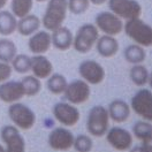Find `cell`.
Returning <instances> with one entry per match:
<instances>
[{
    "label": "cell",
    "instance_id": "6da1fadb",
    "mask_svg": "<svg viewBox=\"0 0 152 152\" xmlns=\"http://www.w3.org/2000/svg\"><path fill=\"white\" fill-rule=\"evenodd\" d=\"M48 6L42 19V24L48 31L60 28L67 18V0H48Z\"/></svg>",
    "mask_w": 152,
    "mask_h": 152
},
{
    "label": "cell",
    "instance_id": "7a4b0ae2",
    "mask_svg": "<svg viewBox=\"0 0 152 152\" xmlns=\"http://www.w3.org/2000/svg\"><path fill=\"white\" fill-rule=\"evenodd\" d=\"M110 114L103 105L94 106L86 118V130L95 137H103L110 129Z\"/></svg>",
    "mask_w": 152,
    "mask_h": 152
},
{
    "label": "cell",
    "instance_id": "3957f363",
    "mask_svg": "<svg viewBox=\"0 0 152 152\" xmlns=\"http://www.w3.org/2000/svg\"><path fill=\"white\" fill-rule=\"evenodd\" d=\"M126 35L143 48L152 46V27L140 18L126 21L124 24Z\"/></svg>",
    "mask_w": 152,
    "mask_h": 152
},
{
    "label": "cell",
    "instance_id": "277c9868",
    "mask_svg": "<svg viewBox=\"0 0 152 152\" xmlns=\"http://www.w3.org/2000/svg\"><path fill=\"white\" fill-rule=\"evenodd\" d=\"M99 38V30L92 23H86L81 26L76 31L73 40V48L76 52L86 54L90 52L96 45L97 39Z\"/></svg>",
    "mask_w": 152,
    "mask_h": 152
},
{
    "label": "cell",
    "instance_id": "5b68a950",
    "mask_svg": "<svg viewBox=\"0 0 152 152\" xmlns=\"http://www.w3.org/2000/svg\"><path fill=\"white\" fill-rule=\"evenodd\" d=\"M8 116L14 124L21 130H29L36 124V114L35 112L20 102L10 104L8 107Z\"/></svg>",
    "mask_w": 152,
    "mask_h": 152
},
{
    "label": "cell",
    "instance_id": "8992f818",
    "mask_svg": "<svg viewBox=\"0 0 152 152\" xmlns=\"http://www.w3.org/2000/svg\"><path fill=\"white\" fill-rule=\"evenodd\" d=\"M110 10L126 21L140 18L142 6L136 0H107Z\"/></svg>",
    "mask_w": 152,
    "mask_h": 152
},
{
    "label": "cell",
    "instance_id": "52a82bcc",
    "mask_svg": "<svg viewBox=\"0 0 152 152\" xmlns=\"http://www.w3.org/2000/svg\"><path fill=\"white\" fill-rule=\"evenodd\" d=\"M130 108L138 116L152 122V91L149 89L138 90L130 102Z\"/></svg>",
    "mask_w": 152,
    "mask_h": 152
},
{
    "label": "cell",
    "instance_id": "ba28073f",
    "mask_svg": "<svg viewBox=\"0 0 152 152\" xmlns=\"http://www.w3.org/2000/svg\"><path fill=\"white\" fill-rule=\"evenodd\" d=\"M95 26L105 35L116 36L124 30V22L118 15L110 12H100L95 19Z\"/></svg>",
    "mask_w": 152,
    "mask_h": 152
},
{
    "label": "cell",
    "instance_id": "9c48e42d",
    "mask_svg": "<svg viewBox=\"0 0 152 152\" xmlns=\"http://www.w3.org/2000/svg\"><path fill=\"white\" fill-rule=\"evenodd\" d=\"M52 113L54 119L65 127H74L81 118V113L75 105L60 102L53 106Z\"/></svg>",
    "mask_w": 152,
    "mask_h": 152
},
{
    "label": "cell",
    "instance_id": "30bf717a",
    "mask_svg": "<svg viewBox=\"0 0 152 152\" xmlns=\"http://www.w3.org/2000/svg\"><path fill=\"white\" fill-rule=\"evenodd\" d=\"M64 95H65L66 100L70 104H83L91 96L90 84L86 83L84 80H74L73 82L67 84Z\"/></svg>",
    "mask_w": 152,
    "mask_h": 152
},
{
    "label": "cell",
    "instance_id": "8fae6325",
    "mask_svg": "<svg viewBox=\"0 0 152 152\" xmlns=\"http://www.w3.org/2000/svg\"><path fill=\"white\" fill-rule=\"evenodd\" d=\"M0 136L6 148L5 152H26V141L21 135L20 129L15 126L2 127Z\"/></svg>",
    "mask_w": 152,
    "mask_h": 152
},
{
    "label": "cell",
    "instance_id": "7c38bea8",
    "mask_svg": "<svg viewBox=\"0 0 152 152\" xmlns=\"http://www.w3.org/2000/svg\"><path fill=\"white\" fill-rule=\"evenodd\" d=\"M107 143L118 151H127L133 146V134L121 127H112L106 133Z\"/></svg>",
    "mask_w": 152,
    "mask_h": 152
},
{
    "label": "cell",
    "instance_id": "4fadbf2b",
    "mask_svg": "<svg viewBox=\"0 0 152 152\" xmlns=\"http://www.w3.org/2000/svg\"><path fill=\"white\" fill-rule=\"evenodd\" d=\"M78 74L86 83L97 86L104 81L105 69L95 60H84L78 66Z\"/></svg>",
    "mask_w": 152,
    "mask_h": 152
},
{
    "label": "cell",
    "instance_id": "5bb4252c",
    "mask_svg": "<svg viewBox=\"0 0 152 152\" xmlns=\"http://www.w3.org/2000/svg\"><path fill=\"white\" fill-rule=\"evenodd\" d=\"M74 134L66 127H57L48 135V143L51 149L56 151H67L73 148Z\"/></svg>",
    "mask_w": 152,
    "mask_h": 152
},
{
    "label": "cell",
    "instance_id": "9a60e30c",
    "mask_svg": "<svg viewBox=\"0 0 152 152\" xmlns=\"http://www.w3.org/2000/svg\"><path fill=\"white\" fill-rule=\"evenodd\" d=\"M24 89L21 81H5L0 83V100L7 104L20 102L24 97Z\"/></svg>",
    "mask_w": 152,
    "mask_h": 152
},
{
    "label": "cell",
    "instance_id": "2e32d148",
    "mask_svg": "<svg viewBox=\"0 0 152 152\" xmlns=\"http://www.w3.org/2000/svg\"><path fill=\"white\" fill-rule=\"evenodd\" d=\"M29 37L28 48L32 54H45L52 46L51 34L48 30H38Z\"/></svg>",
    "mask_w": 152,
    "mask_h": 152
},
{
    "label": "cell",
    "instance_id": "e0dca14e",
    "mask_svg": "<svg viewBox=\"0 0 152 152\" xmlns=\"http://www.w3.org/2000/svg\"><path fill=\"white\" fill-rule=\"evenodd\" d=\"M32 75L39 80H45L53 74V65L48 57L44 54H34L31 57V68Z\"/></svg>",
    "mask_w": 152,
    "mask_h": 152
},
{
    "label": "cell",
    "instance_id": "ac0fdd59",
    "mask_svg": "<svg viewBox=\"0 0 152 152\" xmlns=\"http://www.w3.org/2000/svg\"><path fill=\"white\" fill-rule=\"evenodd\" d=\"M130 105L122 99H114L107 107L110 119L116 124H122L127 121L130 116Z\"/></svg>",
    "mask_w": 152,
    "mask_h": 152
},
{
    "label": "cell",
    "instance_id": "d6986e66",
    "mask_svg": "<svg viewBox=\"0 0 152 152\" xmlns=\"http://www.w3.org/2000/svg\"><path fill=\"white\" fill-rule=\"evenodd\" d=\"M52 38V45L59 51H67L73 46L74 36L73 32L67 28L61 26L60 28L56 29L51 34Z\"/></svg>",
    "mask_w": 152,
    "mask_h": 152
},
{
    "label": "cell",
    "instance_id": "ffe728a7",
    "mask_svg": "<svg viewBox=\"0 0 152 152\" xmlns=\"http://www.w3.org/2000/svg\"><path fill=\"white\" fill-rule=\"evenodd\" d=\"M119 42L114 36L104 35L99 37L96 42V50L98 54L103 58H112L119 51Z\"/></svg>",
    "mask_w": 152,
    "mask_h": 152
},
{
    "label": "cell",
    "instance_id": "44dd1931",
    "mask_svg": "<svg viewBox=\"0 0 152 152\" xmlns=\"http://www.w3.org/2000/svg\"><path fill=\"white\" fill-rule=\"evenodd\" d=\"M42 26V20L38 18L35 14H28L23 18L18 20V28L16 30L19 31L21 36L29 37L32 34H35L36 31L39 30Z\"/></svg>",
    "mask_w": 152,
    "mask_h": 152
},
{
    "label": "cell",
    "instance_id": "7402d4cb",
    "mask_svg": "<svg viewBox=\"0 0 152 152\" xmlns=\"http://www.w3.org/2000/svg\"><path fill=\"white\" fill-rule=\"evenodd\" d=\"M18 28V18L10 10H0V35L7 37L13 35Z\"/></svg>",
    "mask_w": 152,
    "mask_h": 152
},
{
    "label": "cell",
    "instance_id": "603a6c76",
    "mask_svg": "<svg viewBox=\"0 0 152 152\" xmlns=\"http://www.w3.org/2000/svg\"><path fill=\"white\" fill-rule=\"evenodd\" d=\"M124 57L127 62H129L132 65H138V64L144 62V60L146 59V52L141 45L132 44L124 48Z\"/></svg>",
    "mask_w": 152,
    "mask_h": 152
},
{
    "label": "cell",
    "instance_id": "cb8c5ba5",
    "mask_svg": "<svg viewBox=\"0 0 152 152\" xmlns=\"http://www.w3.org/2000/svg\"><path fill=\"white\" fill-rule=\"evenodd\" d=\"M67 78L62 74H52L51 76L48 77V82H46V86H48V91L53 95H61L65 92L67 88Z\"/></svg>",
    "mask_w": 152,
    "mask_h": 152
},
{
    "label": "cell",
    "instance_id": "d4e9b609",
    "mask_svg": "<svg viewBox=\"0 0 152 152\" xmlns=\"http://www.w3.org/2000/svg\"><path fill=\"white\" fill-rule=\"evenodd\" d=\"M18 54V48L10 38L0 39V61L10 64L14 57Z\"/></svg>",
    "mask_w": 152,
    "mask_h": 152
},
{
    "label": "cell",
    "instance_id": "484cf974",
    "mask_svg": "<svg viewBox=\"0 0 152 152\" xmlns=\"http://www.w3.org/2000/svg\"><path fill=\"white\" fill-rule=\"evenodd\" d=\"M149 70L145 66H143L142 64H138V65H134L130 68V72H129V76H130V80L136 86H144L148 83V80H149Z\"/></svg>",
    "mask_w": 152,
    "mask_h": 152
},
{
    "label": "cell",
    "instance_id": "4316f807",
    "mask_svg": "<svg viewBox=\"0 0 152 152\" xmlns=\"http://www.w3.org/2000/svg\"><path fill=\"white\" fill-rule=\"evenodd\" d=\"M34 7V0H12L10 2V12L18 18L21 19L31 13Z\"/></svg>",
    "mask_w": 152,
    "mask_h": 152
},
{
    "label": "cell",
    "instance_id": "83f0119b",
    "mask_svg": "<svg viewBox=\"0 0 152 152\" xmlns=\"http://www.w3.org/2000/svg\"><path fill=\"white\" fill-rule=\"evenodd\" d=\"M21 83H22L23 89H24V95L28 96V97H34V96L38 95L42 90L40 80L34 75L24 76L21 80Z\"/></svg>",
    "mask_w": 152,
    "mask_h": 152
},
{
    "label": "cell",
    "instance_id": "f1b7e54d",
    "mask_svg": "<svg viewBox=\"0 0 152 152\" xmlns=\"http://www.w3.org/2000/svg\"><path fill=\"white\" fill-rule=\"evenodd\" d=\"M12 68L19 74H27L31 68V58L27 54H16L12 60Z\"/></svg>",
    "mask_w": 152,
    "mask_h": 152
},
{
    "label": "cell",
    "instance_id": "f546056e",
    "mask_svg": "<svg viewBox=\"0 0 152 152\" xmlns=\"http://www.w3.org/2000/svg\"><path fill=\"white\" fill-rule=\"evenodd\" d=\"M133 135L138 140H144L152 135V124L150 121L141 120L133 126Z\"/></svg>",
    "mask_w": 152,
    "mask_h": 152
},
{
    "label": "cell",
    "instance_id": "4dcf8cb0",
    "mask_svg": "<svg viewBox=\"0 0 152 152\" xmlns=\"http://www.w3.org/2000/svg\"><path fill=\"white\" fill-rule=\"evenodd\" d=\"M73 148L75 149L76 152H90L94 148L92 138L88 135L81 134L74 138Z\"/></svg>",
    "mask_w": 152,
    "mask_h": 152
},
{
    "label": "cell",
    "instance_id": "1f68e13d",
    "mask_svg": "<svg viewBox=\"0 0 152 152\" xmlns=\"http://www.w3.org/2000/svg\"><path fill=\"white\" fill-rule=\"evenodd\" d=\"M68 2V10L75 15L84 14L90 7L89 0H67Z\"/></svg>",
    "mask_w": 152,
    "mask_h": 152
},
{
    "label": "cell",
    "instance_id": "d6a6232c",
    "mask_svg": "<svg viewBox=\"0 0 152 152\" xmlns=\"http://www.w3.org/2000/svg\"><path fill=\"white\" fill-rule=\"evenodd\" d=\"M12 73H13L12 65L8 62L0 61V83H2L5 81H8L10 76H12Z\"/></svg>",
    "mask_w": 152,
    "mask_h": 152
},
{
    "label": "cell",
    "instance_id": "836d02e7",
    "mask_svg": "<svg viewBox=\"0 0 152 152\" xmlns=\"http://www.w3.org/2000/svg\"><path fill=\"white\" fill-rule=\"evenodd\" d=\"M141 145L145 149L146 152H152V135L142 140V144Z\"/></svg>",
    "mask_w": 152,
    "mask_h": 152
},
{
    "label": "cell",
    "instance_id": "e575fe53",
    "mask_svg": "<svg viewBox=\"0 0 152 152\" xmlns=\"http://www.w3.org/2000/svg\"><path fill=\"white\" fill-rule=\"evenodd\" d=\"M130 152H146L145 149L143 148L142 145H137V146H134L130 149Z\"/></svg>",
    "mask_w": 152,
    "mask_h": 152
},
{
    "label": "cell",
    "instance_id": "d590c367",
    "mask_svg": "<svg viewBox=\"0 0 152 152\" xmlns=\"http://www.w3.org/2000/svg\"><path fill=\"white\" fill-rule=\"evenodd\" d=\"M89 1H90V4H94V5H97V6L107 2V0H89Z\"/></svg>",
    "mask_w": 152,
    "mask_h": 152
},
{
    "label": "cell",
    "instance_id": "8d00e7d4",
    "mask_svg": "<svg viewBox=\"0 0 152 152\" xmlns=\"http://www.w3.org/2000/svg\"><path fill=\"white\" fill-rule=\"evenodd\" d=\"M7 2H8V0H0V10L6 6V4H7Z\"/></svg>",
    "mask_w": 152,
    "mask_h": 152
},
{
    "label": "cell",
    "instance_id": "74e56055",
    "mask_svg": "<svg viewBox=\"0 0 152 152\" xmlns=\"http://www.w3.org/2000/svg\"><path fill=\"white\" fill-rule=\"evenodd\" d=\"M148 83H149V86H150V88H151V90H152V73H150V74H149V80H148Z\"/></svg>",
    "mask_w": 152,
    "mask_h": 152
},
{
    "label": "cell",
    "instance_id": "f35d334b",
    "mask_svg": "<svg viewBox=\"0 0 152 152\" xmlns=\"http://www.w3.org/2000/svg\"><path fill=\"white\" fill-rule=\"evenodd\" d=\"M0 152H5V148H4L1 144H0Z\"/></svg>",
    "mask_w": 152,
    "mask_h": 152
},
{
    "label": "cell",
    "instance_id": "ab89813d",
    "mask_svg": "<svg viewBox=\"0 0 152 152\" xmlns=\"http://www.w3.org/2000/svg\"><path fill=\"white\" fill-rule=\"evenodd\" d=\"M34 1H37V2H45V1H48V0H34Z\"/></svg>",
    "mask_w": 152,
    "mask_h": 152
}]
</instances>
